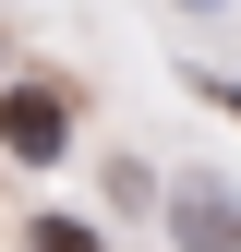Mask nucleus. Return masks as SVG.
Segmentation results:
<instances>
[{"label": "nucleus", "instance_id": "2", "mask_svg": "<svg viewBox=\"0 0 241 252\" xmlns=\"http://www.w3.org/2000/svg\"><path fill=\"white\" fill-rule=\"evenodd\" d=\"M169 240H181V252H241V192H229L217 168H193V180L169 192Z\"/></svg>", "mask_w": 241, "mask_h": 252}, {"label": "nucleus", "instance_id": "5", "mask_svg": "<svg viewBox=\"0 0 241 252\" xmlns=\"http://www.w3.org/2000/svg\"><path fill=\"white\" fill-rule=\"evenodd\" d=\"M181 12H229V0H181Z\"/></svg>", "mask_w": 241, "mask_h": 252}, {"label": "nucleus", "instance_id": "1", "mask_svg": "<svg viewBox=\"0 0 241 252\" xmlns=\"http://www.w3.org/2000/svg\"><path fill=\"white\" fill-rule=\"evenodd\" d=\"M60 144H73V96L60 84H0V156L60 168Z\"/></svg>", "mask_w": 241, "mask_h": 252}, {"label": "nucleus", "instance_id": "3", "mask_svg": "<svg viewBox=\"0 0 241 252\" xmlns=\"http://www.w3.org/2000/svg\"><path fill=\"white\" fill-rule=\"evenodd\" d=\"M24 252H109V240L84 228V216H37V228H24Z\"/></svg>", "mask_w": 241, "mask_h": 252}, {"label": "nucleus", "instance_id": "4", "mask_svg": "<svg viewBox=\"0 0 241 252\" xmlns=\"http://www.w3.org/2000/svg\"><path fill=\"white\" fill-rule=\"evenodd\" d=\"M193 96H217V108L241 120V72H193Z\"/></svg>", "mask_w": 241, "mask_h": 252}]
</instances>
